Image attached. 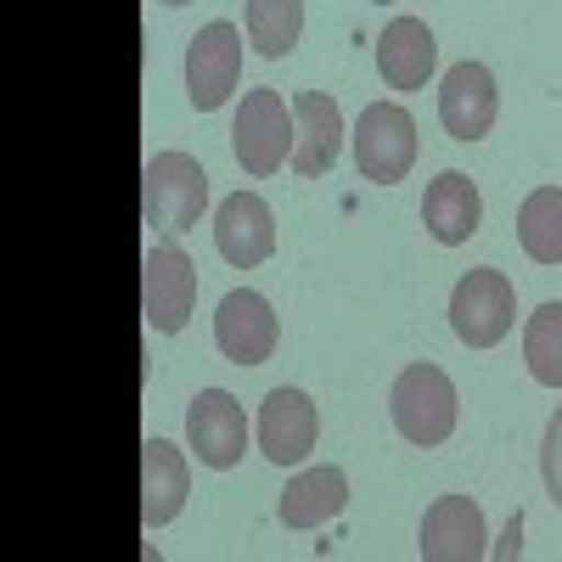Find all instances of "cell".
<instances>
[{
	"instance_id": "cell-17",
	"label": "cell",
	"mask_w": 562,
	"mask_h": 562,
	"mask_svg": "<svg viewBox=\"0 0 562 562\" xmlns=\"http://www.w3.org/2000/svg\"><path fill=\"white\" fill-rule=\"evenodd\" d=\"M439 63V45H434V29L422 18H394L378 40V68H383V85L389 90H422Z\"/></svg>"
},
{
	"instance_id": "cell-3",
	"label": "cell",
	"mask_w": 562,
	"mask_h": 562,
	"mask_svg": "<svg viewBox=\"0 0 562 562\" xmlns=\"http://www.w3.org/2000/svg\"><path fill=\"white\" fill-rule=\"evenodd\" d=\"M293 140L299 135H293V113H288V102H281V90H270V85L248 90L243 108H237V130H231L237 164L254 180H265V175H276L281 164L293 158Z\"/></svg>"
},
{
	"instance_id": "cell-14",
	"label": "cell",
	"mask_w": 562,
	"mask_h": 562,
	"mask_svg": "<svg viewBox=\"0 0 562 562\" xmlns=\"http://www.w3.org/2000/svg\"><path fill=\"white\" fill-rule=\"evenodd\" d=\"M186 495H192V467H186V456L169 439H147L140 445V524L158 535L164 524L180 518Z\"/></svg>"
},
{
	"instance_id": "cell-1",
	"label": "cell",
	"mask_w": 562,
	"mask_h": 562,
	"mask_svg": "<svg viewBox=\"0 0 562 562\" xmlns=\"http://www.w3.org/2000/svg\"><path fill=\"white\" fill-rule=\"evenodd\" d=\"M389 416L405 445H422V450L445 445L461 416V400H456V383L445 378V366H434V360L405 366L389 389Z\"/></svg>"
},
{
	"instance_id": "cell-2",
	"label": "cell",
	"mask_w": 562,
	"mask_h": 562,
	"mask_svg": "<svg viewBox=\"0 0 562 562\" xmlns=\"http://www.w3.org/2000/svg\"><path fill=\"white\" fill-rule=\"evenodd\" d=\"M209 209V169L192 153H158L140 175V220L153 231H192Z\"/></svg>"
},
{
	"instance_id": "cell-16",
	"label": "cell",
	"mask_w": 562,
	"mask_h": 562,
	"mask_svg": "<svg viewBox=\"0 0 562 562\" xmlns=\"http://www.w3.org/2000/svg\"><path fill=\"white\" fill-rule=\"evenodd\" d=\"M479 220H484V198H479L473 175L445 169L439 180H428V198H422V225H428L434 243L461 248V243L479 231Z\"/></svg>"
},
{
	"instance_id": "cell-9",
	"label": "cell",
	"mask_w": 562,
	"mask_h": 562,
	"mask_svg": "<svg viewBox=\"0 0 562 562\" xmlns=\"http://www.w3.org/2000/svg\"><path fill=\"white\" fill-rule=\"evenodd\" d=\"M186 439H192L203 467L231 473V467L248 456V411L225 389H203L192 405H186Z\"/></svg>"
},
{
	"instance_id": "cell-22",
	"label": "cell",
	"mask_w": 562,
	"mask_h": 562,
	"mask_svg": "<svg viewBox=\"0 0 562 562\" xmlns=\"http://www.w3.org/2000/svg\"><path fill=\"white\" fill-rule=\"evenodd\" d=\"M540 473H546V490H551V501L562 506V405L551 411V422H546V445H540Z\"/></svg>"
},
{
	"instance_id": "cell-6",
	"label": "cell",
	"mask_w": 562,
	"mask_h": 562,
	"mask_svg": "<svg viewBox=\"0 0 562 562\" xmlns=\"http://www.w3.org/2000/svg\"><path fill=\"white\" fill-rule=\"evenodd\" d=\"M237 74H243V34L231 23L198 29L186 45V97H192V108L198 113L225 108L231 90H237Z\"/></svg>"
},
{
	"instance_id": "cell-24",
	"label": "cell",
	"mask_w": 562,
	"mask_h": 562,
	"mask_svg": "<svg viewBox=\"0 0 562 562\" xmlns=\"http://www.w3.org/2000/svg\"><path fill=\"white\" fill-rule=\"evenodd\" d=\"M158 7H186V0H158Z\"/></svg>"
},
{
	"instance_id": "cell-10",
	"label": "cell",
	"mask_w": 562,
	"mask_h": 562,
	"mask_svg": "<svg viewBox=\"0 0 562 562\" xmlns=\"http://www.w3.org/2000/svg\"><path fill=\"white\" fill-rule=\"evenodd\" d=\"M422 557L428 562H479L490 557V529L473 495H439L422 518Z\"/></svg>"
},
{
	"instance_id": "cell-25",
	"label": "cell",
	"mask_w": 562,
	"mask_h": 562,
	"mask_svg": "<svg viewBox=\"0 0 562 562\" xmlns=\"http://www.w3.org/2000/svg\"><path fill=\"white\" fill-rule=\"evenodd\" d=\"M378 7H383V0H378Z\"/></svg>"
},
{
	"instance_id": "cell-23",
	"label": "cell",
	"mask_w": 562,
	"mask_h": 562,
	"mask_svg": "<svg viewBox=\"0 0 562 562\" xmlns=\"http://www.w3.org/2000/svg\"><path fill=\"white\" fill-rule=\"evenodd\" d=\"M518 546H524V524L512 518V529H506V546H501V557H518Z\"/></svg>"
},
{
	"instance_id": "cell-13",
	"label": "cell",
	"mask_w": 562,
	"mask_h": 562,
	"mask_svg": "<svg viewBox=\"0 0 562 562\" xmlns=\"http://www.w3.org/2000/svg\"><path fill=\"white\" fill-rule=\"evenodd\" d=\"M315 434H321V416H315V400L304 389H270L265 394V405H259V450L276 467H299L315 450Z\"/></svg>"
},
{
	"instance_id": "cell-7",
	"label": "cell",
	"mask_w": 562,
	"mask_h": 562,
	"mask_svg": "<svg viewBox=\"0 0 562 562\" xmlns=\"http://www.w3.org/2000/svg\"><path fill=\"white\" fill-rule=\"evenodd\" d=\"M214 344L231 366H265L281 344V321H276L270 299L254 293V288L225 293L220 310H214Z\"/></svg>"
},
{
	"instance_id": "cell-12",
	"label": "cell",
	"mask_w": 562,
	"mask_h": 562,
	"mask_svg": "<svg viewBox=\"0 0 562 562\" xmlns=\"http://www.w3.org/2000/svg\"><path fill=\"white\" fill-rule=\"evenodd\" d=\"M214 248L225 265L254 270L276 254V214L259 192H231L214 214Z\"/></svg>"
},
{
	"instance_id": "cell-8",
	"label": "cell",
	"mask_w": 562,
	"mask_h": 562,
	"mask_svg": "<svg viewBox=\"0 0 562 562\" xmlns=\"http://www.w3.org/2000/svg\"><path fill=\"white\" fill-rule=\"evenodd\" d=\"M192 304H198V270L180 248H153L140 259V315H147L153 333H180L192 321Z\"/></svg>"
},
{
	"instance_id": "cell-11",
	"label": "cell",
	"mask_w": 562,
	"mask_h": 562,
	"mask_svg": "<svg viewBox=\"0 0 562 562\" xmlns=\"http://www.w3.org/2000/svg\"><path fill=\"white\" fill-rule=\"evenodd\" d=\"M495 74L484 63H456L439 85V124L450 130V140H484L495 130Z\"/></svg>"
},
{
	"instance_id": "cell-21",
	"label": "cell",
	"mask_w": 562,
	"mask_h": 562,
	"mask_svg": "<svg viewBox=\"0 0 562 562\" xmlns=\"http://www.w3.org/2000/svg\"><path fill=\"white\" fill-rule=\"evenodd\" d=\"M524 360L540 389H562V304H540L524 326Z\"/></svg>"
},
{
	"instance_id": "cell-4",
	"label": "cell",
	"mask_w": 562,
	"mask_h": 562,
	"mask_svg": "<svg viewBox=\"0 0 562 562\" xmlns=\"http://www.w3.org/2000/svg\"><path fill=\"white\" fill-rule=\"evenodd\" d=\"M512 321H518V293L501 270H467L450 293V326L467 349H495Z\"/></svg>"
},
{
	"instance_id": "cell-19",
	"label": "cell",
	"mask_w": 562,
	"mask_h": 562,
	"mask_svg": "<svg viewBox=\"0 0 562 562\" xmlns=\"http://www.w3.org/2000/svg\"><path fill=\"white\" fill-rule=\"evenodd\" d=\"M518 243L535 265H562V186H535L524 198Z\"/></svg>"
},
{
	"instance_id": "cell-20",
	"label": "cell",
	"mask_w": 562,
	"mask_h": 562,
	"mask_svg": "<svg viewBox=\"0 0 562 562\" xmlns=\"http://www.w3.org/2000/svg\"><path fill=\"white\" fill-rule=\"evenodd\" d=\"M304 34V0H248V40L259 57H288Z\"/></svg>"
},
{
	"instance_id": "cell-18",
	"label": "cell",
	"mask_w": 562,
	"mask_h": 562,
	"mask_svg": "<svg viewBox=\"0 0 562 562\" xmlns=\"http://www.w3.org/2000/svg\"><path fill=\"white\" fill-rule=\"evenodd\" d=\"M349 506L344 467H304V473L281 490V524L288 529H321Z\"/></svg>"
},
{
	"instance_id": "cell-15",
	"label": "cell",
	"mask_w": 562,
	"mask_h": 562,
	"mask_svg": "<svg viewBox=\"0 0 562 562\" xmlns=\"http://www.w3.org/2000/svg\"><path fill=\"white\" fill-rule=\"evenodd\" d=\"M293 124H299L293 175L315 180L326 169H338V147H344V113H338V102L321 97V90H299V97H293Z\"/></svg>"
},
{
	"instance_id": "cell-5",
	"label": "cell",
	"mask_w": 562,
	"mask_h": 562,
	"mask_svg": "<svg viewBox=\"0 0 562 562\" xmlns=\"http://www.w3.org/2000/svg\"><path fill=\"white\" fill-rule=\"evenodd\" d=\"M355 164H360L366 180H378V186L405 180L411 164H416V119L400 102H371L355 119Z\"/></svg>"
}]
</instances>
